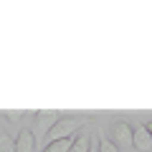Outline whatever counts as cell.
Here are the masks:
<instances>
[{
	"mask_svg": "<svg viewBox=\"0 0 152 152\" xmlns=\"http://www.w3.org/2000/svg\"><path fill=\"white\" fill-rule=\"evenodd\" d=\"M36 119H38V134H48V132L53 129V124L61 119V112H53V109H38Z\"/></svg>",
	"mask_w": 152,
	"mask_h": 152,
	"instance_id": "cell-2",
	"label": "cell"
},
{
	"mask_svg": "<svg viewBox=\"0 0 152 152\" xmlns=\"http://www.w3.org/2000/svg\"><path fill=\"white\" fill-rule=\"evenodd\" d=\"M76 137H66V140H56L51 142V145L43 147V152H71V147H74Z\"/></svg>",
	"mask_w": 152,
	"mask_h": 152,
	"instance_id": "cell-6",
	"label": "cell"
},
{
	"mask_svg": "<svg viewBox=\"0 0 152 152\" xmlns=\"http://www.w3.org/2000/svg\"><path fill=\"white\" fill-rule=\"evenodd\" d=\"M0 152H15V140L8 132H0Z\"/></svg>",
	"mask_w": 152,
	"mask_h": 152,
	"instance_id": "cell-8",
	"label": "cell"
},
{
	"mask_svg": "<svg viewBox=\"0 0 152 152\" xmlns=\"http://www.w3.org/2000/svg\"><path fill=\"white\" fill-rule=\"evenodd\" d=\"M86 122H89L86 117H61V119L53 124V129L46 134V140H48V145L56 142V140H66V137H71L79 127H84Z\"/></svg>",
	"mask_w": 152,
	"mask_h": 152,
	"instance_id": "cell-1",
	"label": "cell"
},
{
	"mask_svg": "<svg viewBox=\"0 0 152 152\" xmlns=\"http://www.w3.org/2000/svg\"><path fill=\"white\" fill-rule=\"evenodd\" d=\"M132 147L140 150V152H150L152 150V137H150V132H147L145 124L132 127Z\"/></svg>",
	"mask_w": 152,
	"mask_h": 152,
	"instance_id": "cell-3",
	"label": "cell"
},
{
	"mask_svg": "<svg viewBox=\"0 0 152 152\" xmlns=\"http://www.w3.org/2000/svg\"><path fill=\"white\" fill-rule=\"evenodd\" d=\"M36 137H33L31 129H23L20 134L15 137V152H33V147H36Z\"/></svg>",
	"mask_w": 152,
	"mask_h": 152,
	"instance_id": "cell-5",
	"label": "cell"
},
{
	"mask_svg": "<svg viewBox=\"0 0 152 152\" xmlns=\"http://www.w3.org/2000/svg\"><path fill=\"white\" fill-rule=\"evenodd\" d=\"M89 152H99V147H96V145H91V150H89Z\"/></svg>",
	"mask_w": 152,
	"mask_h": 152,
	"instance_id": "cell-12",
	"label": "cell"
},
{
	"mask_svg": "<svg viewBox=\"0 0 152 152\" xmlns=\"http://www.w3.org/2000/svg\"><path fill=\"white\" fill-rule=\"evenodd\" d=\"M145 127H147V132H150V137H152V122H147Z\"/></svg>",
	"mask_w": 152,
	"mask_h": 152,
	"instance_id": "cell-11",
	"label": "cell"
},
{
	"mask_svg": "<svg viewBox=\"0 0 152 152\" xmlns=\"http://www.w3.org/2000/svg\"><path fill=\"white\" fill-rule=\"evenodd\" d=\"M91 150V140H89V134H79L74 142V147H71V152H89Z\"/></svg>",
	"mask_w": 152,
	"mask_h": 152,
	"instance_id": "cell-7",
	"label": "cell"
},
{
	"mask_svg": "<svg viewBox=\"0 0 152 152\" xmlns=\"http://www.w3.org/2000/svg\"><path fill=\"white\" fill-rule=\"evenodd\" d=\"M112 142L117 147L132 145V127L127 124V122H114L112 124Z\"/></svg>",
	"mask_w": 152,
	"mask_h": 152,
	"instance_id": "cell-4",
	"label": "cell"
},
{
	"mask_svg": "<svg viewBox=\"0 0 152 152\" xmlns=\"http://www.w3.org/2000/svg\"><path fill=\"white\" fill-rule=\"evenodd\" d=\"M99 152H119V150H117V145H114L109 137H102V140H99Z\"/></svg>",
	"mask_w": 152,
	"mask_h": 152,
	"instance_id": "cell-10",
	"label": "cell"
},
{
	"mask_svg": "<svg viewBox=\"0 0 152 152\" xmlns=\"http://www.w3.org/2000/svg\"><path fill=\"white\" fill-rule=\"evenodd\" d=\"M3 117H5L10 124H18V122L26 117V112H20V109H5V112H3Z\"/></svg>",
	"mask_w": 152,
	"mask_h": 152,
	"instance_id": "cell-9",
	"label": "cell"
}]
</instances>
